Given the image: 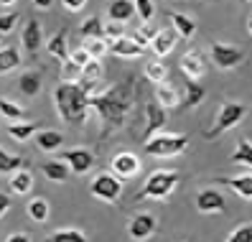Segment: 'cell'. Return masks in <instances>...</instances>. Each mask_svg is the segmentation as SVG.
<instances>
[{
    "label": "cell",
    "instance_id": "obj_1",
    "mask_svg": "<svg viewBox=\"0 0 252 242\" xmlns=\"http://www.w3.org/2000/svg\"><path fill=\"white\" fill-rule=\"evenodd\" d=\"M132 102H135L132 77H125L123 82L102 89V92H90V107L97 112L102 123V140H107L112 133L125 128L132 112Z\"/></svg>",
    "mask_w": 252,
    "mask_h": 242
},
{
    "label": "cell",
    "instance_id": "obj_2",
    "mask_svg": "<svg viewBox=\"0 0 252 242\" xmlns=\"http://www.w3.org/2000/svg\"><path fill=\"white\" fill-rule=\"evenodd\" d=\"M54 104L66 125H84L90 117V95L79 82H62L54 89Z\"/></svg>",
    "mask_w": 252,
    "mask_h": 242
},
{
    "label": "cell",
    "instance_id": "obj_3",
    "mask_svg": "<svg viewBox=\"0 0 252 242\" xmlns=\"http://www.w3.org/2000/svg\"><path fill=\"white\" fill-rule=\"evenodd\" d=\"M179 181H181V176L176 171H153L145 178L143 191L135 194V202H140V199H168L173 194V189L179 186Z\"/></svg>",
    "mask_w": 252,
    "mask_h": 242
},
{
    "label": "cell",
    "instance_id": "obj_4",
    "mask_svg": "<svg viewBox=\"0 0 252 242\" xmlns=\"http://www.w3.org/2000/svg\"><path fill=\"white\" fill-rule=\"evenodd\" d=\"M189 145V135H166V133H156L145 140V156L153 158H173L184 153Z\"/></svg>",
    "mask_w": 252,
    "mask_h": 242
},
{
    "label": "cell",
    "instance_id": "obj_5",
    "mask_svg": "<svg viewBox=\"0 0 252 242\" xmlns=\"http://www.w3.org/2000/svg\"><path fill=\"white\" fill-rule=\"evenodd\" d=\"M245 115H247V104H242V102H224L221 110H219V115H217V120H214V128L206 130V138L214 140V138H219L221 133L237 128L245 120Z\"/></svg>",
    "mask_w": 252,
    "mask_h": 242
},
{
    "label": "cell",
    "instance_id": "obj_6",
    "mask_svg": "<svg viewBox=\"0 0 252 242\" xmlns=\"http://www.w3.org/2000/svg\"><path fill=\"white\" fill-rule=\"evenodd\" d=\"M90 194L94 199H102V202H117L123 194V181L117 178L115 173H97L92 181H90Z\"/></svg>",
    "mask_w": 252,
    "mask_h": 242
},
{
    "label": "cell",
    "instance_id": "obj_7",
    "mask_svg": "<svg viewBox=\"0 0 252 242\" xmlns=\"http://www.w3.org/2000/svg\"><path fill=\"white\" fill-rule=\"evenodd\" d=\"M59 161H64L71 173L82 176V173L92 171L94 153H92V150H87V148H71V150H62V153H59Z\"/></svg>",
    "mask_w": 252,
    "mask_h": 242
},
{
    "label": "cell",
    "instance_id": "obj_8",
    "mask_svg": "<svg viewBox=\"0 0 252 242\" xmlns=\"http://www.w3.org/2000/svg\"><path fill=\"white\" fill-rule=\"evenodd\" d=\"M212 62L219 67V69H234V67H240L245 62V51L242 49H237L232 46V43H212Z\"/></svg>",
    "mask_w": 252,
    "mask_h": 242
},
{
    "label": "cell",
    "instance_id": "obj_9",
    "mask_svg": "<svg viewBox=\"0 0 252 242\" xmlns=\"http://www.w3.org/2000/svg\"><path fill=\"white\" fill-rule=\"evenodd\" d=\"M181 71L186 74V79H201L206 74V54L201 49H189L181 56Z\"/></svg>",
    "mask_w": 252,
    "mask_h": 242
},
{
    "label": "cell",
    "instance_id": "obj_10",
    "mask_svg": "<svg viewBox=\"0 0 252 242\" xmlns=\"http://www.w3.org/2000/svg\"><path fill=\"white\" fill-rule=\"evenodd\" d=\"M110 169L117 178H132V176H138L140 173V158L135 153H117L110 163Z\"/></svg>",
    "mask_w": 252,
    "mask_h": 242
},
{
    "label": "cell",
    "instance_id": "obj_11",
    "mask_svg": "<svg viewBox=\"0 0 252 242\" xmlns=\"http://www.w3.org/2000/svg\"><path fill=\"white\" fill-rule=\"evenodd\" d=\"M156 230H158V219L153 214H148V211L135 214V217L130 219V224H127V235L132 240H148Z\"/></svg>",
    "mask_w": 252,
    "mask_h": 242
},
{
    "label": "cell",
    "instance_id": "obj_12",
    "mask_svg": "<svg viewBox=\"0 0 252 242\" xmlns=\"http://www.w3.org/2000/svg\"><path fill=\"white\" fill-rule=\"evenodd\" d=\"M176 41H179V34L173 31V28H163V31H156L151 43H148V49H151L156 54V59H163L168 56L176 46Z\"/></svg>",
    "mask_w": 252,
    "mask_h": 242
},
{
    "label": "cell",
    "instance_id": "obj_13",
    "mask_svg": "<svg viewBox=\"0 0 252 242\" xmlns=\"http://www.w3.org/2000/svg\"><path fill=\"white\" fill-rule=\"evenodd\" d=\"M145 117H148V125H145V140L151 138V135H156L158 130L166 128V110L160 107V104L156 100H148L145 102Z\"/></svg>",
    "mask_w": 252,
    "mask_h": 242
},
{
    "label": "cell",
    "instance_id": "obj_14",
    "mask_svg": "<svg viewBox=\"0 0 252 242\" xmlns=\"http://www.w3.org/2000/svg\"><path fill=\"white\" fill-rule=\"evenodd\" d=\"M21 41H23V49L31 54V56H36L38 54V49H41V43H43V31H41V21H36V18H31L26 26H23V36H21Z\"/></svg>",
    "mask_w": 252,
    "mask_h": 242
},
{
    "label": "cell",
    "instance_id": "obj_15",
    "mask_svg": "<svg viewBox=\"0 0 252 242\" xmlns=\"http://www.w3.org/2000/svg\"><path fill=\"white\" fill-rule=\"evenodd\" d=\"M227 202H224V196H221L217 189H204L199 191L196 196V209L204 211V214H214V211H224Z\"/></svg>",
    "mask_w": 252,
    "mask_h": 242
},
{
    "label": "cell",
    "instance_id": "obj_16",
    "mask_svg": "<svg viewBox=\"0 0 252 242\" xmlns=\"http://www.w3.org/2000/svg\"><path fill=\"white\" fill-rule=\"evenodd\" d=\"M107 51L115 54V56H123V59H138V56H143L145 49L140 46V43H135L132 38L120 36V38H115V41L107 43Z\"/></svg>",
    "mask_w": 252,
    "mask_h": 242
},
{
    "label": "cell",
    "instance_id": "obj_17",
    "mask_svg": "<svg viewBox=\"0 0 252 242\" xmlns=\"http://www.w3.org/2000/svg\"><path fill=\"white\" fill-rule=\"evenodd\" d=\"M221 186H229L234 194H240L242 199H252V173H242V176H232V178H219Z\"/></svg>",
    "mask_w": 252,
    "mask_h": 242
},
{
    "label": "cell",
    "instance_id": "obj_18",
    "mask_svg": "<svg viewBox=\"0 0 252 242\" xmlns=\"http://www.w3.org/2000/svg\"><path fill=\"white\" fill-rule=\"evenodd\" d=\"M156 102L163 110H173L179 107V92H176L173 84H166V79L156 84Z\"/></svg>",
    "mask_w": 252,
    "mask_h": 242
},
{
    "label": "cell",
    "instance_id": "obj_19",
    "mask_svg": "<svg viewBox=\"0 0 252 242\" xmlns=\"http://www.w3.org/2000/svg\"><path fill=\"white\" fill-rule=\"evenodd\" d=\"M107 18L117 21V23H125L130 18H135V5H132V0H112L110 8H107Z\"/></svg>",
    "mask_w": 252,
    "mask_h": 242
},
{
    "label": "cell",
    "instance_id": "obj_20",
    "mask_svg": "<svg viewBox=\"0 0 252 242\" xmlns=\"http://www.w3.org/2000/svg\"><path fill=\"white\" fill-rule=\"evenodd\" d=\"M10 191L13 194H18V196H26V194H31L33 189V173L31 171H26V169H16L10 176Z\"/></svg>",
    "mask_w": 252,
    "mask_h": 242
},
{
    "label": "cell",
    "instance_id": "obj_21",
    "mask_svg": "<svg viewBox=\"0 0 252 242\" xmlns=\"http://www.w3.org/2000/svg\"><path fill=\"white\" fill-rule=\"evenodd\" d=\"M168 21L173 23V31L181 38H191L196 34V23L191 16H186V13H168Z\"/></svg>",
    "mask_w": 252,
    "mask_h": 242
},
{
    "label": "cell",
    "instance_id": "obj_22",
    "mask_svg": "<svg viewBox=\"0 0 252 242\" xmlns=\"http://www.w3.org/2000/svg\"><path fill=\"white\" fill-rule=\"evenodd\" d=\"M62 143H64V135L56 133V130H41L36 135V145L43 153H56V150L62 148Z\"/></svg>",
    "mask_w": 252,
    "mask_h": 242
},
{
    "label": "cell",
    "instance_id": "obj_23",
    "mask_svg": "<svg viewBox=\"0 0 252 242\" xmlns=\"http://www.w3.org/2000/svg\"><path fill=\"white\" fill-rule=\"evenodd\" d=\"M41 171H43V176H46L49 181H59V184H64V181L71 176V171H69V166L64 163V161H46L41 166Z\"/></svg>",
    "mask_w": 252,
    "mask_h": 242
},
{
    "label": "cell",
    "instance_id": "obj_24",
    "mask_svg": "<svg viewBox=\"0 0 252 242\" xmlns=\"http://www.w3.org/2000/svg\"><path fill=\"white\" fill-rule=\"evenodd\" d=\"M18 87L26 97H36L41 92V74L38 71H23L18 79Z\"/></svg>",
    "mask_w": 252,
    "mask_h": 242
},
{
    "label": "cell",
    "instance_id": "obj_25",
    "mask_svg": "<svg viewBox=\"0 0 252 242\" xmlns=\"http://www.w3.org/2000/svg\"><path fill=\"white\" fill-rule=\"evenodd\" d=\"M46 49L51 56H56L59 62H64V59L69 56V46H66V31H59L54 34L49 41H46Z\"/></svg>",
    "mask_w": 252,
    "mask_h": 242
},
{
    "label": "cell",
    "instance_id": "obj_26",
    "mask_svg": "<svg viewBox=\"0 0 252 242\" xmlns=\"http://www.w3.org/2000/svg\"><path fill=\"white\" fill-rule=\"evenodd\" d=\"M49 240H51V242H87V240H90V235L82 232V230H77V227H66V230L51 232Z\"/></svg>",
    "mask_w": 252,
    "mask_h": 242
},
{
    "label": "cell",
    "instance_id": "obj_27",
    "mask_svg": "<svg viewBox=\"0 0 252 242\" xmlns=\"http://www.w3.org/2000/svg\"><path fill=\"white\" fill-rule=\"evenodd\" d=\"M0 115H5L10 123H18V120H26L28 112L21 107L18 102H10L8 97H0Z\"/></svg>",
    "mask_w": 252,
    "mask_h": 242
},
{
    "label": "cell",
    "instance_id": "obj_28",
    "mask_svg": "<svg viewBox=\"0 0 252 242\" xmlns=\"http://www.w3.org/2000/svg\"><path fill=\"white\" fill-rule=\"evenodd\" d=\"M36 133V123H28V120H18V123L8 125V135L13 140H28Z\"/></svg>",
    "mask_w": 252,
    "mask_h": 242
},
{
    "label": "cell",
    "instance_id": "obj_29",
    "mask_svg": "<svg viewBox=\"0 0 252 242\" xmlns=\"http://www.w3.org/2000/svg\"><path fill=\"white\" fill-rule=\"evenodd\" d=\"M206 97V89L199 84V79H189L186 82V100H184V107H194L201 100Z\"/></svg>",
    "mask_w": 252,
    "mask_h": 242
},
{
    "label": "cell",
    "instance_id": "obj_30",
    "mask_svg": "<svg viewBox=\"0 0 252 242\" xmlns=\"http://www.w3.org/2000/svg\"><path fill=\"white\" fill-rule=\"evenodd\" d=\"M26 211H28V217H31L33 222H46L49 219V202L46 199H31L28 202V207H26Z\"/></svg>",
    "mask_w": 252,
    "mask_h": 242
},
{
    "label": "cell",
    "instance_id": "obj_31",
    "mask_svg": "<svg viewBox=\"0 0 252 242\" xmlns=\"http://www.w3.org/2000/svg\"><path fill=\"white\" fill-rule=\"evenodd\" d=\"M168 77V67L160 62V59H156V62H148L145 64V79L148 82H153V84H158V82H163Z\"/></svg>",
    "mask_w": 252,
    "mask_h": 242
},
{
    "label": "cell",
    "instance_id": "obj_32",
    "mask_svg": "<svg viewBox=\"0 0 252 242\" xmlns=\"http://www.w3.org/2000/svg\"><path fill=\"white\" fill-rule=\"evenodd\" d=\"M21 67V54L16 49H0V74H8Z\"/></svg>",
    "mask_w": 252,
    "mask_h": 242
},
{
    "label": "cell",
    "instance_id": "obj_33",
    "mask_svg": "<svg viewBox=\"0 0 252 242\" xmlns=\"http://www.w3.org/2000/svg\"><path fill=\"white\" fill-rule=\"evenodd\" d=\"M79 34L84 38H102V18L99 16H90L79 26Z\"/></svg>",
    "mask_w": 252,
    "mask_h": 242
},
{
    "label": "cell",
    "instance_id": "obj_34",
    "mask_svg": "<svg viewBox=\"0 0 252 242\" xmlns=\"http://www.w3.org/2000/svg\"><path fill=\"white\" fill-rule=\"evenodd\" d=\"M79 74H82V67L74 64L71 59L66 56L62 62V82H79Z\"/></svg>",
    "mask_w": 252,
    "mask_h": 242
},
{
    "label": "cell",
    "instance_id": "obj_35",
    "mask_svg": "<svg viewBox=\"0 0 252 242\" xmlns=\"http://www.w3.org/2000/svg\"><path fill=\"white\" fill-rule=\"evenodd\" d=\"M23 166V158L18 156H8L3 148H0V173H13L16 169H21Z\"/></svg>",
    "mask_w": 252,
    "mask_h": 242
},
{
    "label": "cell",
    "instance_id": "obj_36",
    "mask_svg": "<svg viewBox=\"0 0 252 242\" xmlns=\"http://www.w3.org/2000/svg\"><path fill=\"white\" fill-rule=\"evenodd\" d=\"M84 49H87V54H90L92 59H102L107 54V41L105 38H87Z\"/></svg>",
    "mask_w": 252,
    "mask_h": 242
},
{
    "label": "cell",
    "instance_id": "obj_37",
    "mask_svg": "<svg viewBox=\"0 0 252 242\" xmlns=\"http://www.w3.org/2000/svg\"><path fill=\"white\" fill-rule=\"evenodd\" d=\"M120 36H125V26L123 23H117V21L102 23V38H105L107 43L115 41V38H120Z\"/></svg>",
    "mask_w": 252,
    "mask_h": 242
},
{
    "label": "cell",
    "instance_id": "obj_38",
    "mask_svg": "<svg viewBox=\"0 0 252 242\" xmlns=\"http://www.w3.org/2000/svg\"><path fill=\"white\" fill-rule=\"evenodd\" d=\"M232 161H234V163L252 166V143H250V138H247V140H242V145L232 153Z\"/></svg>",
    "mask_w": 252,
    "mask_h": 242
},
{
    "label": "cell",
    "instance_id": "obj_39",
    "mask_svg": "<svg viewBox=\"0 0 252 242\" xmlns=\"http://www.w3.org/2000/svg\"><path fill=\"white\" fill-rule=\"evenodd\" d=\"M132 5H135V13L140 16V21H151L153 18V13H156V5H153V0H132Z\"/></svg>",
    "mask_w": 252,
    "mask_h": 242
},
{
    "label": "cell",
    "instance_id": "obj_40",
    "mask_svg": "<svg viewBox=\"0 0 252 242\" xmlns=\"http://www.w3.org/2000/svg\"><path fill=\"white\" fill-rule=\"evenodd\" d=\"M227 240H229V242H250V240H252V224H250V222L240 224Z\"/></svg>",
    "mask_w": 252,
    "mask_h": 242
},
{
    "label": "cell",
    "instance_id": "obj_41",
    "mask_svg": "<svg viewBox=\"0 0 252 242\" xmlns=\"http://www.w3.org/2000/svg\"><path fill=\"white\" fill-rule=\"evenodd\" d=\"M153 28L151 26H148V23H143L140 28H138V31H135V36H132V41H135V43H140V46L143 49H148V43H151V38H153Z\"/></svg>",
    "mask_w": 252,
    "mask_h": 242
},
{
    "label": "cell",
    "instance_id": "obj_42",
    "mask_svg": "<svg viewBox=\"0 0 252 242\" xmlns=\"http://www.w3.org/2000/svg\"><path fill=\"white\" fill-rule=\"evenodd\" d=\"M18 23V13H5V16H0V34H10L13 28Z\"/></svg>",
    "mask_w": 252,
    "mask_h": 242
},
{
    "label": "cell",
    "instance_id": "obj_43",
    "mask_svg": "<svg viewBox=\"0 0 252 242\" xmlns=\"http://www.w3.org/2000/svg\"><path fill=\"white\" fill-rule=\"evenodd\" d=\"M69 59H71L74 64H79V67H84V64L90 62L92 56L87 54V49H84V46H79V49H74V51H69Z\"/></svg>",
    "mask_w": 252,
    "mask_h": 242
},
{
    "label": "cell",
    "instance_id": "obj_44",
    "mask_svg": "<svg viewBox=\"0 0 252 242\" xmlns=\"http://www.w3.org/2000/svg\"><path fill=\"white\" fill-rule=\"evenodd\" d=\"M62 3H64V8H66V10L77 13V10H82V8L87 5V0H62Z\"/></svg>",
    "mask_w": 252,
    "mask_h": 242
},
{
    "label": "cell",
    "instance_id": "obj_45",
    "mask_svg": "<svg viewBox=\"0 0 252 242\" xmlns=\"http://www.w3.org/2000/svg\"><path fill=\"white\" fill-rule=\"evenodd\" d=\"M5 240H8V242H33L31 235H23V232H13V235H8Z\"/></svg>",
    "mask_w": 252,
    "mask_h": 242
},
{
    "label": "cell",
    "instance_id": "obj_46",
    "mask_svg": "<svg viewBox=\"0 0 252 242\" xmlns=\"http://www.w3.org/2000/svg\"><path fill=\"white\" fill-rule=\"evenodd\" d=\"M8 209H10V196L0 191V217H3V214H5Z\"/></svg>",
    "mask_w": 252,
    "mask_h": 242
},
{
    "label": "cell",
    "instance_id": "obj_47",
    "mask_svg": "<svg viewBox=\"0 0 252 242\" xmlns=\"http://www.w3.org/2000/svg\"><path fill=\"white\" fill-rule=\"evenodd\" d=\"M36 3V8H41V10H49L51 5H54V0H33Z\"/></svg>",
    "mask_w": 252,
    "mask_h": 242
},
{
    "label": "cell",
    "instance_id": "obj_48",
    "mask_svg": "<svg viewBox=\"0 0 252 242\" xmlns=\"http://www.w3.org/2000/svg\"><path fill=\"white\" fill-rule=\"evenodd\" d=\"M16 0H0V5H13Z\"/></svg>",
    "mask_w": 252,
    "mask_h": 242
},
{
    "label": "cell",
    "instance_id": "obj_49",
    "mask_svg": "<svg viewBox=\"0 0 252 242\" xmlns=\"http://www.w3.org/2000/svg\"><path fill=\"white\" fill-rule=\"evenodd\" d=\"M0 43H3V34H0Z\"/></svg>",
    "mask_w": 252,
    "mask_h": 242
}]
</instances>
